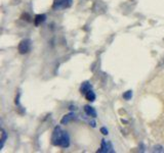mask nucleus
Returning a JSON list of instances; mask_svg holds the SVG:
<instances>
[{"label":"nucleus","mask_w":164,"mask_h":153,"mask_svg":"<svg viewBox=\"0 0 164 153\" xmlns=\"http://www.w3.org/2000/svg\"><path fill=\"white\" fill-rule=\"evenodd\" d=\"M6 139H7V134H6V132L4 131V130H1V144H0V150L3 148V146H4V143L5 141H6Z\"/></svg>","instance_id":"obj_10"},{"label":"nucleus","mask_w":164,"mask_h":153,"mask_svg":"<svg viewBox=\"0 0 164 153\" xmlns=\"http://www.w3.org/2000/svg\"><path fill=\"white\" fill-rule=\"evenodd\" d=\"M20 96L21 94H17V96L15 97V104L17 105H20Z\"/></svg>","instance_id":"obj_14"},{"label":"nucleus","mask_w":164,"mask_h":153,"mask_svg":"<svg viewBox=\"0 0 164 153\" xmlns=\"http://www.w3.org/2000/svg\"><path fill=\"white\" fill-rule=\"evenodd\" d=\"M73 0H54L52 9L54 10H62L71 7Z\"/></svg>","instance_id":"obj_2"},{"label":"nucleus","mask_w":164,"mask_h":153,"mask_svg":"<svg viewBox=\"0 0 164 153\" xmlns=\"http://www.w3.org/2000/svg\"><path fill=\"white\" fill-rule=\"evenodd\" d=\"M123 98L125 100H130L132 98V91L131 90H128L123 94Z\"/></svg>","instance_id":"obj_11"},{"label":"nucleus","mask_w":164,"mask_h":153,"mask_svg":"<svg viewBox=\"0 0 164 153\" xmlns=\"http://www.w3.org/2000/svg\"><path fill=\"white\" fill-rule=\"evenodd\" d=\"M100 133L103 134V135H108L109 131H108V129H107L106 127H103V128H100Z\"/></svg>","instance_id":"obj_13"},{"label":"nucleus","mask_w":164,"mask_h":153,"mask_svg":"<svg viewBox=\"0 0 164 153\" xmlns=\"http://www.w3.org/2000/svg\"><path fill=\"white\" fill-rule=\"evenodd\" d=\"M114 147H113L112 143L110 141H106V140H102L100 143V148L98 150V153H114Z\"/></svg>","instance_id":"obj_3"},{"label":"nucleus","mask_w":164,"mask_h":153,"mask_svg":"<svg viewBox=\"0 0 164 153\" xmlns=\"http://www.w3.org/2000/svg\"><path fill=\"white\" fill-rule=\"evenodd\" d=\"M92 89V86H91V84L89 82H83L82 84H81V86H80V92H81V94H84L85 95L86 93L88 92L89 90H91Z\"/></svg>","instance_id":"obj_7"},{"label":"nucleus","mask_w":164,"mask_h":153,"mask_svg":"<svg viewBox=\"0 0 164 153\" xmlns=\"http://www.w3.org/2000/svg\"><path fill=\"white\" fill-rule=\"evenodd\" d=\"M85 98H86V100H88V101H90V102H93L94 100H96V93L93 92L92 89H91V90H89L87 93H86Z\"/></svg>","instance_id":"obj_9"},{"label":"nucleus","mask_w":164,"mask_h":153,"mask_svg":"<svg viewBox=\"0 0 164 153\" xmlns=\"http://www.w3.org/2000/svg\"><path fill=\"white\" fill-rule=\"evenodd\" d=\"M45 20H46V15H37L34 19L35 26H39V25H41L43 22H45Z\"/></svg>","instance_id":"obj_8"},{"label":"nucleus","mask_w":164,"mask_h":153,"mask_svg":"<svg viewBox=\"0 0 164 153\" xmlns=\"http://www.w3.org/2000/svg\"><path fill=\"white\" fill-rule=\"evenodd\" d=\"M84 111H85V113L87 114L88 117H93V119H96V115H98L96 109H94L92 106H90V105H85V106H84Z\"/></svg>","instance_id":"obj_6"},{"label":"nucleus","mask_w":164,"mask_h":153,"mask_svg":"<svg viewBox=\"0 0 164 153\" xmlns=\"http://www.w3.org/2000/svg\"><path fill=\"white\" fill-rule=\"evenodd\" d=\"M75 113H73V112H70V113L66 114V115H64L63 117V119H61V124L62 125H67L69 124L70 122H72L74 119H75Z\"/></svg>","instance_id":"obj_5"},{"label":"nucleus","mask_w":164,"mask_h":153,"mask_svg":"<svg viewBox=\"0 0 164 153\" xmlns=\"http://www.w3.org/2000/svg\"><path fill=\"white\" fill-rule=\"evenodd\" d=\"M154 152H164V149H163V147L162 146H160V145H157V146H155L154 147Z\"/></svg>","instance_id":"obj_12"},{"label":"nucleus","mask_w":164,"mask_h":153,"mask_svg":"<svg viewBox=\"0 0 164 153\" xmlns=\"http://www.w3.org/2000/svg\"><path fill=\"white\" fill-rule=\"evenodd\" d=\"M31 50V41L29 39L22 40L17 46V51L20 54H26Z\"/></svg>","instance_id":"obj_4"},{"label":"nucleus","mask_w":164,"mask_h":153,"mask_svg":"<svg viewBox=\"0 0 164 153\" xmlns=\"http://www.w3.org/2000/svg\"><path fill=\"white\" fill-rule=\"evenodd\" d=\"M52 143L54 146H59L62 148H68L70 145V136L68 132L63 131L61 127H56L52 132Z\"/></svg>","instance_id":"obj_1"},{"label":"nucleus","mask_w":164,"mask_h":153,"mask_svg":"<svg viewBox=\"0 0 164 153\" xmlns=\"http://www.w3.org/2000/svg\"><path fill=\"white\" fill-rule=\"evenodd\" d=\"M90 125H91V127H92V128H96V122H94V121L90 122Z\"/></svg>","instance_id":"obj_15"}]
</instances>
